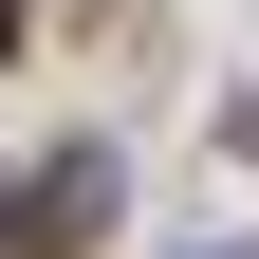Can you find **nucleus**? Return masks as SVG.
Segmentation results:
<instances>
[{
	"label": "nucleus",
	"mask_w": 259,
	"mask_h": 259,
	"mask_svg": "<svg viewBox=\"0 0 259 259\" xmlns=\"http://www.w3.org/2000/svg\"><path fill=\"white\" fill-rule=\"evenodd\" d=\"M19 222H37V241H93V222H111V167H93V148H74V167H56L37 204H19Z\"/></svg>",
	"instance_id": "obj_1"
},
{
	"label": "nucleus",
	"mask_w": 259,
	"mask_h": 259,
	"mask_svg": "<svg viewBox=\"0 0 259 259\" xmlns=\"http://www.w3.org/2000/svg\"><path fill=\"white\" fill-rule=\"evenodd\" d=\"M0 259H19V204H0Z\"/></svg>",
	"instance_id": "obj_2"
},
{
	"label": "nucleus",
	"mask_w": 259,
	"mask_h": 259,
	"mask_svg": "<svg viewBox=\"0 0 259 259\" xmlns=\"http://www.w3.org/2000/svg\"><path fill=\"white\" fill-rule=\"evenodd\" d=\"M204 259H259V241H204Z\"/></svg>",
	"instance_id": "obj_3"
},
{
	"label": "nucleus",
	"mask_w": 259,
	"mask_h": 259,
	"mask_svg": "<svg viewBox=\"0 0 259 259\" xmlns=\"http://www.w3.org/2000/svg\"><path fill=\"white\" fill-rule=\"evenodd\" d=\"M0 37H19V0H0Z\"/></svg>",
	"instance_id": "obj_4"
}]
</instances>
